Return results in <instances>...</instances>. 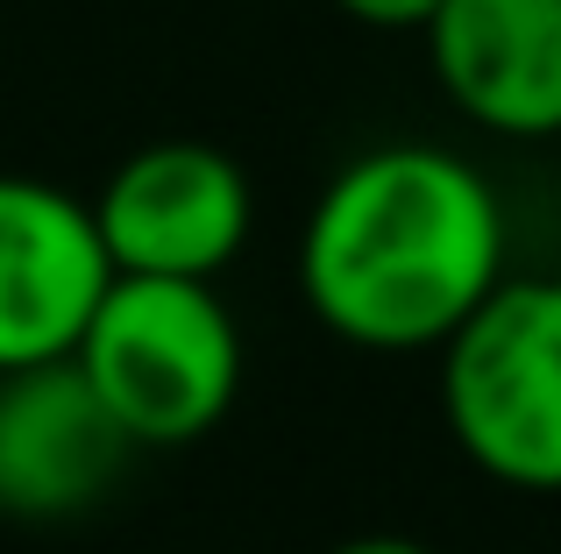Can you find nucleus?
<instances>
[{"label":"nucleus","instance_id":"1","mask_svg":"<svg viewBox=\"0 0 561 554\" xmlns=\"http://www.w3.org/2000/svg\"><path fill=\"white\" fill-rule=\"evenodd\" d=\"M505 277L491 178L434 142H391L334 171L299 235V291L356 348H440Z\"/></svg>","mask_w":561,"mask_h":554},{"label":"nucleus","instance_id":"2","mask_svg":"<svg viewBox=\"0 0 561 554\" xmlns=\"http://www.w3.org/2000/svg\"><path fill=\"white\" fill-rule=\"evenodd\" d=\"M71 362L136 448L206 441L242 391V334L214 277L114 270L71 342Z\"/></svg>","mask_w":561,"mask_h":554},{"label":"nucleus","instance_id":"3","mask_svg":"<svg viewBox=\"0 0 561 554\" xmlns=\"http://www.w3.org/2000/svg\"><path fill=\"white\" fill-rule=\"evenodd\" d=\"M440 405L483 476L512 490H561V277H497L448 334Z\"/></svg>","mask_w":561,"mask_h":554},{"label":"nucleus","instance_id":"4","mask_svg":"<svg viewBox=\"0 0 561 554\" xmlns=\"http://www.w3.org/2000/svg\"><path fill=\"white\" fill-rule=\"evenodd\" d=\"M249 213L242 164L214 142H150L93 199L107 264L136 277H220L249 242Z\"/></svg>","mask_w":561,"mask_h":554},{"label":"nucleus","instance_id":"5","mask_svg":"<svg viewBox=\"0 0 561 554\" xmlns=\"http://www.w3.org/2000/svg\"><path fill=\"white\" fill-rule=\"evenodd\" d=\"M136 441L71 356L0 370V512L71 519L114 490Z\"/></svg>","mask_w":561,"mask_h":554},{"label":"nucleus","instance_id":"6","mask_svg":"<svg viewBox=\"0 0 561 554\" xmlns=\"http://www.w3.org/2000/svg\"><path fill=\"white\" fill-rule=\"evenodd\" d=\"M107 277L114 264L85 199L0 171V370L71 356Z\"/></svg>","mask_w":561,"mask_h":554},{"label":"nucleus","instance_id":"7","mask_svg":"<svg viewBox=\"0 0 561 554\" xmlns=\"http://www.w3.org/2000/svg\"><path fill=\"white\" fill-rule=\"evenodd\" d=\"M426 43L469 122L561 136V0H440Z\"/></svg>","mask_w":561,"mask_h":554},{"label":"nucleus","instance_id":"8","mask_svg":"<svg viewBox=\"0 0 561 554\" xmlns=\"http://www.w3.org/2000/svg\"><path fill=\"white\" fill-rule=\"evenodd\" d=\"M334 8L356 14V22H370V28H426L440 0H334Z\"/></svg>","mask_w":561,"mask_h":554},{"label":"nucleus","instance_id":"9","mask_svg":"<svg viewBox=\"0 0 561 554\" xmlns=\"http://www.w3.org/2000/svg\"><path fill=\"white\" fill-rule=\"evenodd\" d=\"M334 554H434V547L412 541V533H356V541H342Z\"/></svg>","mask_w":561,"mask_h":554}]
</instances>
